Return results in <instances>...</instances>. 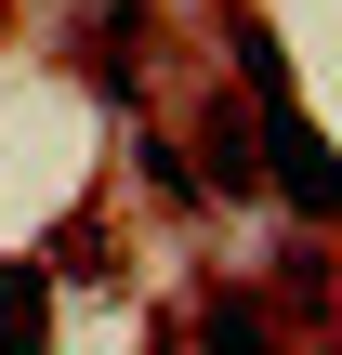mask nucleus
I'll list each match as a JSON object with an SVG mask.
<instances>
[{"instance_id":"f257e3e1","label":"nucleus","mask_w":342,"mask_h":355,"mask_svg":"<svg viewBox=\"0 0 342 355\" xmlns=\"http://www.w3.org/2000/svg\"><path fill=\"white\" fill-rule=\"evenodd\" d=\"M53 329V290H40V263H0V343H40Z\"/></svg>"}]
</instances>
